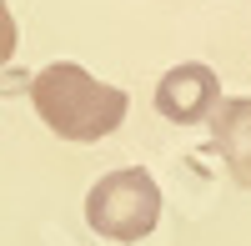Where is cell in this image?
<instances>
[{
    "label": "cell",
    "mask_w": 251,
    "mask_h": 246,
    "mask_svg": "<svg viewBox=\"0 0 251 246\" xmlns=\"http://www.w3.org/2000/svg\"><path fill=\"white\" fill-rule=\"evenodd\" d=\"M30 100L35 116L60 136V141H100L111 136L126 121V91L96 80L91 71L71 66V60H55V66L30 75Z\"/></svg>",
    "instance_id": "6da1fadb"
},
{
    "label": "cell",
    "mask_w": 251,
    "mask_h": 246,
    "mask_svg": "<svg viewBox=\"0 0 251 246\" xmlns=\"http://www.w3.org/2000/svg\"><path fill=\"white\" fill-rule=\"evenodd\" d=\"M86 221L96 236L106 241H141L156 231L161 221V186L151 181V171L141 166H121L106 171L86 196Z\"/></svg>",
    "instance_id": "7a4b0ae2"
},
{
    "label": "cell",
    "mask_w": 251,
    "mask_h": 246,
    "mask_svg": "<svg viewBox=\"0 0 251 246\" xmlns=\"http://www.w3.org/2000/svg\"><path fill=\"white\" fill-rule=\"evenodd\" d=\"M221 106V80L211 66L201 60H186V66H171L156 86V111L176 126H196V121H211V111Z\"/></svg>",
    "instance_id": "3957f363"
},
{
    "label": "cell",
    "mask_w": 251,
    "mask_h": 246,
    "mask_svg": "<svg viewBox=\"0 0 251 246\" xmlns=\"http://www.w3.org/2000/svg\"><path fill=\"white\" fill-rule=\"evenodd\" d=\"M211 151L221 156V166L231 171L236 186L251 191V100L231 96L211 111Z\"/></svg>",
    "instance_id": "277c9868"
},
{
    "label": "cell",
    "mask_w": 251,
    "mask_h": 246,
    "mask_svg": "<svg viewBox=\"0 0 251 246\" xmlns=\"http://www.w3.org/2000/svg\"><path fill=\"white\" fill-rule=\"evenodd\" d=\"M15 46H20V30H15V15H10V5L0 0V66L15 55Z\"/></svg>",
    "instance_id": "5b68a950"
}]
</instances>
